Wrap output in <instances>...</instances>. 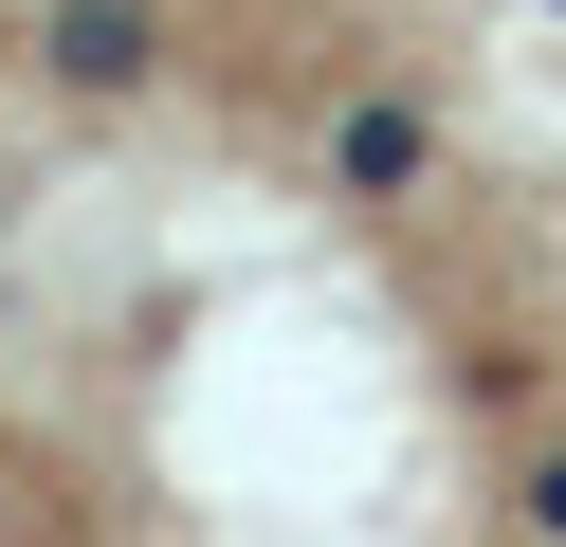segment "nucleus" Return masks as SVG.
Returning <instances> with one entry per match:
<instances>
[{"label":"nucleus","mask_w":566,"mask_h":547,"mask_svg":"<svg viewBox=\"0 0 566 547\" xmlns=\"http://www.w3.org/2000/svg\"><path fill=\"white\" fill-rule=\"evenodd\" d=\"M0 547H566V238L311 0H38Z\"/></svg>","instance_id":"1"}]
</instances>
